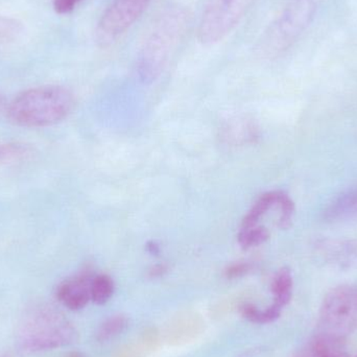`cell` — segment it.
<instances>
[{
    "label": "cell",
    "instance_id": "15",
    "mask_svg": "<svg viewBox=\"0 0 357 357\" xmlns=\"http://www.w3.org/2000/svg\"><path fill=\"white\" fill-rule=\"evenodd\" d=\"M130 319L126 314H115L107 319L96 333V339L100 342H106L121 335L129 327Z\"/></svg>",
    "mask_w": 357,
    "mask_h": 357
},
{
    "label": "cell",
    "instance_id": "10",
    "mask_svg": "<svg viewBox=\"0 0 357 357\" xmlns=\"http://www.w3.org/2000/svg\"><path fill=\"white\" fill-rule=\"evenodd\" d=\"M294 280L291 270L282 268L276 273L272 281L273 304L283 310L291 302Z\"/></svg>",
    "mask_w": 357,
    "mask_h": 357
},
{
    "label": "cell",
    "instance_id": "17",
    "mask_svg": "<svg viewBox=\"0 0 357 357\" xmlns=\"http://www.w3.org/2000/svg\"><path fill=\"white\" fill-rule=\"evenodd\" d=\"M20 23L0 17V47L14 42L21 33Z\"/></svg>",
    "mask_w": 357,
    "mask_h": 357
},
{
    "label": "cell",
    "instance_id": "2",
    "mask_svg": "<svg viewBox=\"0 0 357 357\" xmlns=\"http://www.w3.org/2000/svg\"><path fill=\"white\" fill-rule=\"evenodd\" d=\"M75 106L73 94L61 86H42L19 94L6 108L15 125L42 128L64 121Z\"/></svg>",
    "mask_w": 357,
    "mask_h": 357
},
{
    "label": "cell",
    "instance_id": "3",
    "mask_svg": "<svg viewBox=\"0 0 357 357\" xmlns=\"http://www.w3.org/2000/svg\"><path fill=\"white\" fill-rule=\"evenodd\" d=\"M77 331L56 307L40 305L27 312L19 328V346L23 351L54 350L75 343Z\"/></svg>",
    "mask_w": 357,
    "mask_h": 357
},
{
    "label": "cell",
    "instance_id": "16",
    "mask_svg": "<svg viewBox=\"0 0 357 357\" xmlns=\"http://www.w3.org/2000/svg\"><path fill=\"white\" fill-rule=\"evenodd\" d=\"M270 237L268 229L261 226L252 227V228L241 229L238 234V243L243 249L258 247L266 243Z\"/></svg>",
    "mask_w": 357,
    "mask_h": 357
},
{
    "label": "cell",
    "instance_id": "14",
    "mask_svg": "<svg viewBox=\"0 0 357 357\" xmlns=\"http://www.w3.org/2000/svg\"><path fill=\"white\" fill-rule=\"evenodd\" d=\"M114 282L108 275H98L91 280V301L96 305H104L112 298L114 294Z\"/></svg>",
    "mask_w": 357,
    "mask_h": 357
},
{
    "label": "cell",
    "instance_id": "19",
    "mask_svg": "<svg viewBox=\"0 0 357 357\" xmlns=\"http://www.w3.org/2000/svg\"><path fill=\"white\" fill-rule=\"evenodd\" d=\"M29 152V149L23 144H0V161L13 160L21 158Z\"/></svg>",
    "mask_w": 357,
    "mask_h": 357
},
{
    "label": "cell",
    "instance_id": "12",
    "mask_svg": "<svg viewBox=\"0 0 357 357\" xmlns=\"http://www.w3.org/2000/svg\"><path fill=\"white\" fill-rule=\"evenodd\" d=\"M281 191H271V192L264 193L254 204L249 213L243 218L241 229L252 228V227L257 226L261 216L266 213L273 206L277 205L279 197H280Z\"/></svg>",
    "mask_w": 357,
    "mask_h": 357
},
{
    "label": "cell",
    "instance_id": "22",
    "mask_svg": "<svg viewBox=\"0 0 357 357\" xmlns=\"http://www.w3.org/2000/svg\"><path fill=\"white\" fill-rule=\"evenodd\" d=\"M146 247H148V251L150 252L152 255H158V254L160 253L159 245H157L156 243H154V241H150Z\"/></svg>",
    "mask_w": 357,
    "mask_h": 357
},
{
    "label": "cell",
    "instance_id": "9",
    "mask_svg": "<svg viewBox=\"0 0 357 357\" xmlns=\"http://www.w3.org/2000/svg\"><path fill=\"white\" fill-rule=\"evenodd\" d=\"M293 357H349V354L344 337L320 331L300 346Z\"/></svg>",
    "mask_w": 357,
    "mask_h": 357
},
{
    "label": "cell",
    "instance_id": "4",
    "mask_svg": "<svg viewBox=\"0 0 357 357\" xmlns=\"http://www.w3.org/2000/svg\"><path fill=\"white\" fill-rule=\"evenodd\" d=\"M323 0H289L282 12L268 25L257 42L266 56H278L291 47L310 26Z\"/></svg>",
    "mask_w": 357,
    "mask_h": 357
},
{
    "label": "cell",
    "instance_id": "21",
    "mask_svg": "<svg viewBox=\"0 0 357 357\" xmlns=\"http://www.w3.org/2000/svg\"><path fill=\"white\" fill-rule=\"evenodd\" d=\"M82 0H54V8L59 14L71 12Z\"/></svg>",
    "mask_w": 357,
    "mask_h": 357
},
{
    "label": "cell",
    "instance_id": "13",
    "mask_svg": "<svg viewBox=\"0 0 357 357\" xmlns=\"http://www.w3.org/2000/svg\"><path fill=\"white\" fill-rule=\"evenodd\" d=\"M282 310L278 306L271 304L264 310H260L251 303L243 304L241 307V314L245 320L255 324H270L280 318Z\"/></svg>",
    "mask_w": 357,
    "mask_h": 357
},
{
    "label": "cell",
    "instance_id": "11",
    "mask_svg": "<svg viewBox=\"0 0 357 357\" xmlns=\"http://www.w3.org/2000/svg\"><path fill=\"white\" fill-rule=\"evenodd\" d=\"M357 211V188L351 189L340 195L325 211V218L328 220H340Z\"/></svg>",
    "mask_w": 357,
    "mask_h": 357
},
{
    "label": "cell",
    "instance_id": "25",
    "mask_svg": "<svg viewBox=\"0 0 357 357\" xmlns=\"http://www.w3.org/2000/svg\"><path fill=\"white\" fill-rule=\"evenodd\" d=\"M357 357V356H356Z\"/></svg>",
    "mask_w": 357,
    "mask_h": 357
},
{
    "label": "cell",
    "instance_id": "23",
    "mask_svg": "<svg viewBox=\"0 0 357 357\" xmlns=\"http://www.w3.org/2000/svg\"><path fill=\"white\" fill-rule=\"evenodd\" d=\"M167 268L165 266H156L152 270L153 276H160V275L165 274Z\"/></svg>",
    "mask_w": 357,
    "mask_h": 357
},
{
    "label": "cell",
    "instance_id": "6",
    "mask_svg": "<svg viewBox=\"0 0 357 357\" xmlns=\"http://www.w3.org/2000/svg\"><path fill=\"white\" fill-rule=\"evenodd\" d=\"M322 333L344 337L357 328V285H341L327 294L320 310Z\"/></svg>",
    "mask_w": 357,
    "mask_h": 357
},
{
    "label": "cell",
    "instance_id": "18",
    "mask_svg": "<svg viewBox=\"0 0 357 357\" xmlns=\"http://www.w3.org/2000/svg\"><path fill=\"white\" fill-rule=\"evenodd\" d=\"M277 206L280 208V218H279V227L281 229L289 228L293 222L294 214H295V204L291 201V197L287 193L281 191Z\"/></svg>",
    "mask_w": 357,
    "mask_h": 357
},
{
    "label": "cell",
    "instance_id": "1",
    "mask_svg": "<svg viewBox=\"0 0 357 357\" xmlns=\"http://www.w3.org/2000/svg\"><path fill=\"white\" fill-rule=\"evenodd\" d=\"M190 22L184 6H169L153 23L137 56V73L144 83H152L162 73L182 42Z\"/></svg>",
    "mask_w": 357,
    "mask_h": 357
},
{
    "label": "cell",
    "instance_id": "8",
    "mask_svg": "<svg viewBox=\"0 0 357 357\" xmlns=\"http://www.w3.org/2000/svg\"><path fill=\"white\" fill-rule=\"evenodd\" d=\"M89 274L77 275L61 283L56 289L59 301L73 312L83 310L91 301V280Z\"/></svg>",
    "mask_w": 357,
    "mask_h": 357
},
{
    "label": "cell",
    "instance_id": "7",
    "mask_svg": "<svg viewBox=\"0 0 357 357\" xmlns=\"http://www.w3.org/2000/svg\"><path fill=\"white\" fill-rule=\"evenodd\" d=\"M153 0H115L102 14L96 27L98 45L109 46L144 14Z\"/></svg>",
    "mask_w": 357,
    "mask_h": 357
},
{
    "label": "cell",
    "instance_id": "20",
    "mask_svg": "<svg viewBox=\"0 0 357 357\" xmlns=\"http://www.w3.org/2000/svg\"><path fill=\"white\" fill-rule=\"evenodd\" d=\"M250 268H251L250 264H245V262L232 264V266L227 268L226 276L230 279L239 278V277H243V275L247 274L250 271Z\"/></svg>",
    "mask_w": 357,
    "mask_h": 357
},
{
    "label": "cell",
    "instance_id": "24",
    "mask_svg": "<svg viewBox=\"0 0 357 357\" xmlns=\"http://www.w3.org/2000/svg\"><path fill=\"white\" fill-rule=\"evenodd\" d=\"M4 108H6V102H4V98L0 96V113L4 110Z\"/></svg>",
    "mask_w": 357,
    "mask_h": 357
},
{
    "label": "cell",
    "instance_id": "5",
    "mask_svg": "<svg viewBox=\"0 0 357 357\" xmlns=\"http://www.w3.org/2000/svg\"><path fill=\"white\" fill-rule=\"evenodd\" d=\"M255 0H207L197 29L203 45H215L224 40L247 14Z\"/></svg>",
    "mask_w": 357,
    "mask_h": 357
}]
</instances>
